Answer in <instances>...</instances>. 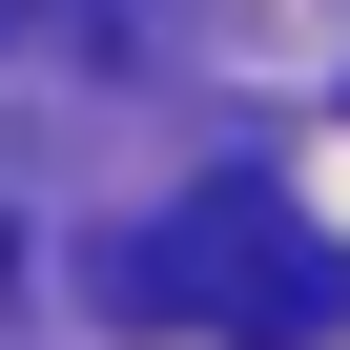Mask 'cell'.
Instances as JSON below:
<instances>
[{
	"instance_id": "1",
	"label": "cell",
	"mask_w": 350,
	"mask_h": 350,
	"mask_svg": "<svg viewBox=\"0 0 350 350\" xmlns=\"http://www.w3.org/2000/svg\"><path fill=\"white\" fill-rule=\"evenodd\" d=\"M103 309H124V329H227V350H329V329H350V247H329L288 186L227 165V186H186V206L103 268Z\"/></svg>"
},
{
	"instance_id": "2",
	"label": "cell",
	"mask_w": 350,
	"mask_h": 350,
	"mask_svg": "<svg viewBox=\"0 0 350 350\" xmlns=\"http://www.w3.org/2000/svg\"><path fill=\"white\" fill-rule=\"evenodd\" d=\"M21 21H42V0H0V42H21Z\"/></svg>"
}]
</instances>
